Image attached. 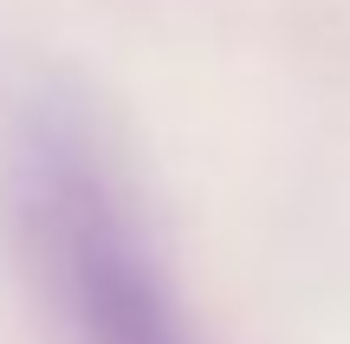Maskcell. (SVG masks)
<instances>
[{"label": "cell", "mask_w": 350, "mask_h": 344, "mask_svg": "<svg viewBox=\"0 0 350 344\" xmlns=\"http://www.w3.org/2000/svg\"><path fill=\"white\" fill-rule=\"evenodd\" d=\"M0 195L26 280L39 286L65 344H201L91 98L39 85L13 104Z\"/></svg>", "instance_id": "cell-1"}]
</instances>
